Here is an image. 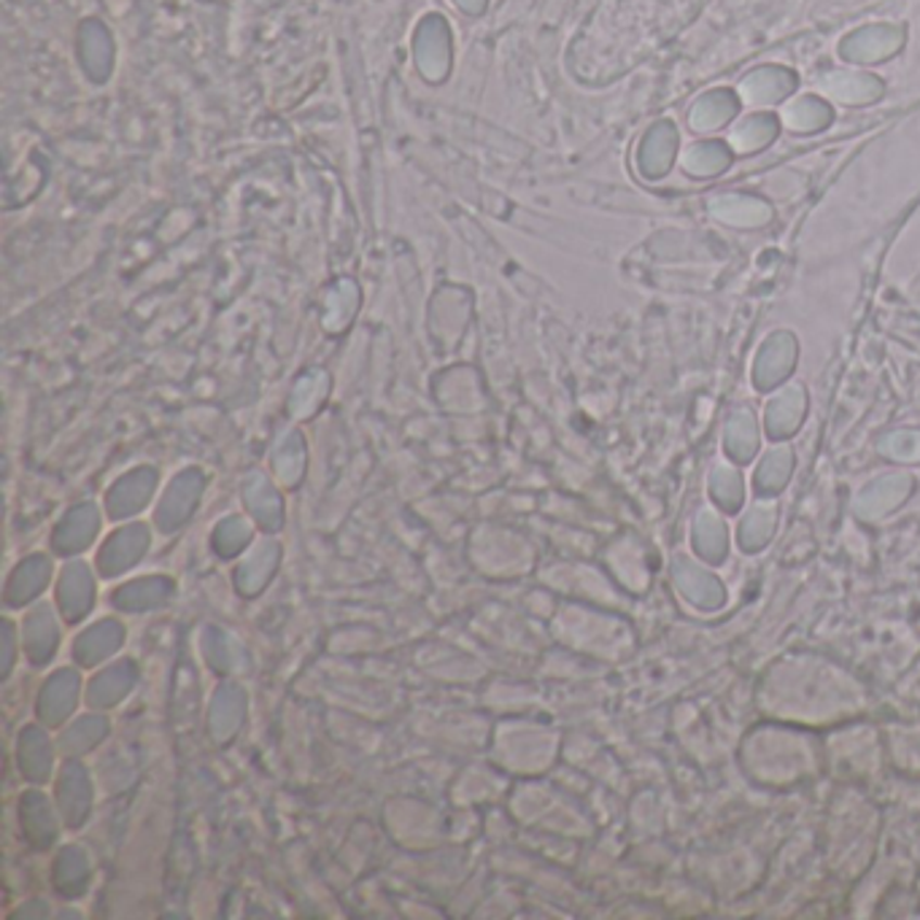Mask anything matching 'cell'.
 Returning a JSON list of instances; mask_svg holds the SVG:
<instances>
[{"mask_svg": "<svg viewBox=\"0 0 920 920\" xmlns=\"http://www.w3.org/2000/svg\"><path fill=\"white\" fill-rule=\"evenodd\" d=\"M462 3H464V5H470V9H478L481 0H462Z\"/></svg>", "mask_w": 920, "mask_h": 920, "instance_id": "1", "label": "cell"}]
</instances>
